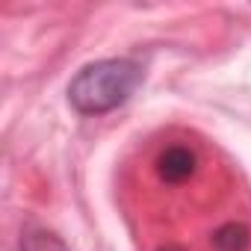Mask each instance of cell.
I'll list each match as a JSON object with an SVG mask.
<instances>
[{
  "mask_svg": "<svg viewBox=\"0 0 251 251\" xmlns=\"http://www.w3.org/2000/svg\"><path fill=\"white\" fill-rule=\"evenodd\" d=\"M142 83V68L133 59H100L77 71L68 86V100L83 115L118 109Z\"/></svg>",
  "mask_w": 251,
  "mask_h": 251,
  "instance_id": "obj_1",
  "label": "cell"
},
{
  "mask_svg": "<svg viewBox=\"0 0 251 251\" xmlns=\"http://www.w3.org/2000/svg\"><path fill=\"white\" fill-rule=\"evenodd\" d=\"M195 163H198V157H195L192 148H186V145H169L157 157V175L166 183H183V180L192 177Z\"/></svg>",
  "mask_w": 251,
  "mask_h": 251,
  "instance_id": "obj_2",
  "label": "cell"
},
{
  "mask_svg": "<svg viewBox=\"0 0 251 251\" xmlns=\"http://www.w3.org/2000/svg\"><path fill=\"white\" fill-rule=\"evenodd\" d=\"M216 251H248L251 245V230L242 222H227L213 233Z\"/></svg>",
  "mask_w": 251,
  "mask_h": 251,
  "instance_id": "obj_3",
  "label": "cell"
},
{
  "mask_svg": "<svg viewBox=\"0 0 251 251\" xmlns=\"http://www.w3.org/2000/svg\"><path fill=\"white\" fill-rule=\"evenodd\" d=\"M21 251H65V245L53 233H48V230H36V233H27L24 236Z\"/></svg>",
  "mask_w": 251,
  "mask_h": 251,
  "instance_id": "obj_4",
  "label": "cell"
},
{
  "mask_svg": "<svg viewBox=\"0 0 251 251\" xmlns=\"http://www.w3.org/2000/svg\"><path fill=\"white\" fill-rule=\"evenodd\" d=\"M160 251H183V248H175V245H169V248H160Z\"/></svg>",
  "mask_w": 251,
  "mask_h": 251,
  "instance_id": "obj_5",
  "label": "cell"
}]
</instances>
